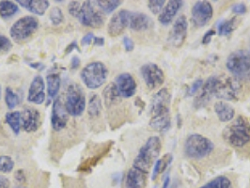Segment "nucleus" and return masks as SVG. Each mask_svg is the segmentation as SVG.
<instances>
[{
    "instance_id": "nucleus-1",
    "label": "nucleus",
    "mask_w": 250,
    "mask_h": 188,
    "mask_svg": "<svg viewBox=\"0 0 250 188\" xmlns=\"http://www.w3.org/2000/svg\"><path fill=\"white\" fill-rule=\"evenodd\" d=\"M162 149L160 138L152 136L147 139L135 157L125 179V188H145L152 166Z\"/></svg>"
},
{
    "instance_id": "nucleus-2",
    "label": "nucleus",
    "mask_w": 250,
    "mask_h": 188,
    "mask_svg": "<svg viewBox=\"0 0 250 188\" xmlns=\"http://www.w3.org/2000/svg\"><path fill=\"white\" fill-rule=\"evenodd\" d=\"M171 94L167 88L159 89L152 97L150 103V127L159 132H167L171 126L170 118Z\"/></svg>"
},
{
    "instance_id": "nucleus-3",
    "label": "nucleus",
    "mask_w": 250,
    "mask_h": 188,
    "mask_svg": "<svg viewBox=\"0 0 250 188\" xmlns=\"http://www.w3.org/2000/svg\"><path fill=\"white\" fill-rule=\"evenodd\" d=\"M68 12L87 27L99 28L104 24V13L95 8L91 1H72L68 6Z\"/></svg>"
},
{
    "instance_id": "nucleus-4",
    "label": "nucleus",
    "mask_w": 250,
    "mask_h": 188,
    "mask_svg": "<svg viewBox=\"0 0 250 188\" xmlns=\"http://www.w3.org/2000/svg\"><path fill=\"white\" fill-rule=\"evenodd\" d=\"M226 142L233 148L242 149L250 143V123L243 116L237 117L223 131Z\"/></svg>"
},
{
    "instance_id": "nucleus-5",
    "label": "nucleus",
    "mask_w": 250,
    "mask_h": 188,
    "mask_svg": "<svg viewBox=\"0 0 250 188\" xmlns=\"http://www.w3.org/2000/svg\"><path fill=\"white\" fill-rule=\"evenodd\" d=\"M213 149V141L200 134L189 135L184 144L185 155L193 160H200L209 156Z\"/></svg>"
},
{
    "instance_id": "nucleus-6",
    "label": "nucleus",
    "mask_w": 250,
    "mask_h": 188,
    "mask_svg": "<svg viewBox=\"0 0 250 188\" xmlns=\"http://www.w3.org/2000/svg\"><path fill=\"white\" fill-rule=\"evenodd\" d=\"M108 76L107 67L101 62L88 63L80 73V77L84 85L89 89H96L102 87Z\"/></svg>"
},
{
    "instance_id": "nucleus-7",
    "label": "nucleus",
    "mask_w": 250,
    "mask_h": 188,
    "mask_svg": "<svg viewBox=\"0 0 250 188\" xmlns=\"http://www.w3.org/2000/svg\"><path fill=\"white\" fill-rule=\"evenodd\" d=\"M39 20L34 16H24L18 19L10 29V36L16 43L25 42L37 31Z\"/></svg>"
},
{
    "instance_id": "nucleus-8",
    "label": "nucleus",
    "mask_w": 250,
    "mask_h": 188,
    "mask_svg": "<svg viewBox=\"0 0 250 188\" xmlns=\"http://www.w3.org/2000/svg\"><path fill=\"white\" fill-rule=\"evenodd\" d=\"M65 108L72 117H79L85 111L86 95L80 85L73 83L67 88Z\"/></svg>"
},
{
    "instance_id": "nucleus-9",
    "label": "nucleus",
    "mask_w": 250,
    "mask_h": 188,
    "mask_svg": "<svg viewBox=\"0 0 250 188\" xmlns=\"http://www.w3.org/2000/svg\"><path fill=\"white\" fill-rule=\"evenodd\" d=\"M226 67L236 78H243L250 74V52L247 50L233 51L226 60Z\"/></svg>"
},
{
    "instance_id": "nucleus-10",
    "label": "nucleus",
    "mask_w": 250,
    "mask_h": 188,
    "mask_svg": "<svg viewBox=\"0 0 250 188\" xmlns=\"http://www.w3.org/2000/svg\"><path fill=\"white\" fill-rule=\"evenodd\" d=\"M243 86L236 77H226L224 79L218 77L214 97L226 101L238 100Z\"/></svg>"
},
{
    "instance_id": "nucleus-11",
    "label": "nucleus",
    "mask_w": 250,
    "mask_h": 188,
    "mask_svg": "<svg viewBox=\"0 0 250 188\" xmlns=\"http://www.w3.org/2000/svg\"><path fill=\"white\" fill-rule=\"evenodd\" d=\"M140 74L150 89L161 87L165 82V75L162 69L155 63H146L141 66Z\"/></svg>"
},
{
    "instance_id": "nucleus-12",
    "label": "nucleus",
    "mask_w": 250,
    "mask_h": 188,
    "mask_svg": "<svg viewBox=\"0 0 250 188\" xmlns=\"http://www.w3.org/2000/svg\"><path fill=\"white\" fill-rule=\"evenodd\" d=\"M213 9L208 1H198L194 4L191 11V19L193 25L197 27H203L213 18Z\"/></svg>"
},
{
    "instance_id": "nucleus-13",
    "label": "nucleus",
    "mask_w": 250,
    "mask_h": 188,
    "mask_svg": "<svg viewBox=\"0 0 250 188\" xmlns=\"http://www.w3.org/2000/svg\"><path fill=\"white\" fill-rule=\"evenodd\" d=\"M188 22L186 15H180L174 22L169 32L168 42L175 48L184 45L188 37Z\"/></svg>"
},
{
    "instance_id": "nucleus-14",
    "label": "nucleus",
    "mask_w": 250,
    "mask_h": 188,
    "mask_svg": "<svg viewBox=\"0 0 250 188\" xmlns=\"http://www.w3.org/2000/svg\"><path fill=\"white\" fill-rule=\"evenodd\" d=\"M69 114L65 108L61 98H57L53 103L51 113V126L54 131L60 132L63 130L68 123Z\"/></svg>"
},
{
    "instance_id": "nucleus-15",
    "label": "nucleus",
    "mask_w": 250,
    "mask_h": 188,
    "mask_svg": "<svg viewBox=\"0 0 250 188\" xmlns=\"http://www.w3.org/2000/svg\"><path fill=\"white\" fill-rule=\"evenodd\" d=\"M218 76H210L202 85L200 94L194 100V107L197 109L206 106L215 94V86Z\"/></svg>"
},
{
    "instance_id": "nucleus-16",
    "label": "nucleus",
    "mask_w": 250,
    "mask_h": 188,
    "mask_svg": "<svg viewBox=\"0 0 250 188\" xmlns=\"http://www.w3.org/2000/svg\"><path fill=\"white\" fill-rule=\"evenodd\" d=\"M129 17L130 11L127 10H121L115 13L107 25V32L109 36L117 37L121 35L125 28L129 26Z\"/></svg>"
},
{
    "instance_id": "nucleus-17",
    "label": "nucleus",
    "mask_w": 250,
    "mask_h": 188,
    "mask_svg": "<svg viewBox=\"0 0 250 188\" xmlns=\"http://www.w3.org/2000/svg\"><path fill=\"white\" fill-rule=\"evenodd\" d=\"M41 113L33 106H25L21 113V125L26 133L36 132L41 126Z\"/></svg>"
},
{
    "instance_id": "nucleus-18",
    "label": "nucleus",
    "mask_w": 250,
    "mask_h": 188,
    "mask_svg": "<svg viewBox=\"0 0 250 188\" xmlns=\"http://www.w3.org/2000/svg\"><path fill=\"white\" fill-rule=\"evenodd\" d=\"M115 84L119 90L120 95L123 98H131L136 94L137 82L133 75L128 73L118 75L116 77Z\"/></svg>"
},
{
    "instance_id": "nucleus-19",
    "label": "nucleus",
    "mask_w": 250,
    "mask_h": 188,
    "mask_svg": "<svg viewBox=\"0 0 250 188\" xmlns=\"http://www.w3.org/2000/svg\"><path fill=\"white\" fill-rule=\"evenodd\" d=\"M44 88L45 84L43 78L41 75L35 76L28 88L27 101L36 104H42L45 100Z\"/></svg>"
},
{
    "instance_id": "nucleus-20",
    "label": "nucleus",
    "mask_w": 250,
    "mask_h": 188,
    "mask_svg": "<svg viewBox=\"0 0 250 188\" xmlns=\"http://www.w3.org/2000/svg\"><path fill=\"white\" fill-rule=\"evenodd\" d=\"M184 6V1L182 0H170L166 4L162 12L158 15V21L162 25H170L174 20L176 15L180 9Z\"/></svg>"
},
{
    "instance_id": "nucleus-21",
    "label": "nucleus",
    "mask_w": 250,
    "mask_h": 188,
    "mask_svg": "<svg viewBox=\"0 0 250 188\" xmlns=\"http://www.w3.org/2000/svg\"><path fill=\"white\" fill-rule=\"evenodd\" d=\"M153 26V21L149 15L139 12H130L129 26L132 30L141 32L146 31Z\"/></svg>"
},
{
    "instance_id": "nucleus-22",
    "label": "nucleus",
    "mask_w": 250,
    "mask_h": 188,
    "mask_svg": "<svg viewBox=\"0 0 250 188\" xmlns=\"http://www.w3.org/2000/svg\"><path fill=\"white\" fill-rule=\"evenodd\" d=\"M214 112L221 123H229L235 118V110L232 105L224 101H218L213 105Z\"/></svg>"
},
{
    "instance_id": "nucleus-23",
    "label": "nucleus",
    "mask_w": 250,
    "mask_h": 188,
    "mask_svg": "<svg viewBox=\"0 0 250 188\" xmlns=\"http://www.w3.org/2000/svg\"><path fill=\"white\" fill-rule=\"evenodd\" d=\"M17 3L28 12L40 16H42L50 6L47 0H18Z\"/></svg>"
},
{
    "instance_id": "nucleus-24",
    "label": "nucleus",
    "mask_w": 250,
    "mask_h": 188,
    "mask_svg": "<svg viewBox=\"0 0 250 188\" xmlns=\"http://www.w3.org/2000/svg\"><path fill=\"white\" fill-rule=\"evenodd\" d=\"M112 144L113 142H108L107 144H105L104 146V148L98 153H95L93 156L89 157L86 161L80 164V166L78 167V170L79 171H89L93 167H95L97 164L99 163V161L103 159L104 156H105V154L110 150Z\"/></svg>"
},
{
    "instance_id": "nucleus-25",
    "label": "nucleus",
    "mask_w": 250,
    "mask_h": 188,
    "mask_svg": "<svg viewBox=\"0 0 250 188\" xmlns=\"http://www.w3.org/2000/svg\"><path fill=\"white\" fill-rule=\"evenodd\" d=\"M173 161V155L171 153L164 154L160 159H157L152 168L151 180L155 181L158 176L162 174L163 172L167 168V167Z\"/></svg>"
},
{
    "instance_id": "nucleus-26",
    "label": "nucleus",
    "mask_w": 250,
    "mask_h": 188,
    "mask_svg": "<svg viewBox=\"0 0 250 188\" xmlns=\"http://www.w3.org/2000/svg\"><path fill=\"white\" fill-rule=\"evenodd\" d=\"M103 96H104V100L105 103V105L107 107L112 106L115 104L120 102L121 98H122V96L120 95L119 90H118L115 83H110L105 87V88L103 91Z\"/></svg>"
},
{
    "instance_id": "nucleus-27",
    "label": "nucleus",
    "mask_w": 250,
    "mask_h": 188,
    "mask_svg": "<svg viewBox=\"0 0 250 188\" xmlns=\"http://www.w3.org/2000/svg\"><path fill=\"white\" fill-rule=\"evenodd\" d=\"M46 82H47L48 97L49 99H53L58 95L61 88V85H62L61 75L57 73L49 74L46 76Z\"/></svg>"
},
{
    "instance_id": "nucleus-28",
    "label": "nucleus",
    "mask_w": 250,
    "mask_h": 188,
    "mask_svg": "<svg viewBox=\"0 0 250 188\" xmlns=\"http://www.w3.org/2000/svg\"><path fill=\"white\" fill-rule=\"evenodd\" d=\"M19 12L17 4L12 1H0V17L4 20L10 19Z\"/></svg>"
},
{
    "instance_id": "nucleus-29",
    "label": "nucleus",
    "mask_w": 250,
    "mask_h": 188,
    "mask_svg": "<svg viewBox=\"0 0 250 188\" xmlns=\"http://www.w3.org/2000/svg\"><path fill=\"white\" fill-rule=\"evenodd\" d=\"M237 25V17H232L229 20H222L217 26L218 34L221 36H229L235 30Z\"/></svg>"
},
{
    "instance_id": "nucleus-30",
    "label": "nucleus",
    "mask_w": 250,
    "mask_h": 188,
    "mask_svg": "<svg viewBox=\"0 0 250 188\" xmlns=\"http://www.w3.org/2000/svg\"><path fill=\"white\" fill-rule=\"evenodd\" d=\"M5 121L12 128L15 135H19L21 130V113L19 111L8 112L5 115Z\"/></svg>"
},
{
    "instance_id": "nucleus-31",
    "label": "nucleus",
    "mask_w": 250,
    "mask_h": 188,
    "mask_svg": "<svg viewBox=\"0 0 250 188\" xmlns=\"http://www.w3.org/2000/svg\"><path fill=\"white\" fill-rule=\"evenodd\" d=\"M199 188H233V186L229 178L221 175L215 177L214 179Z\"/></svg>"
},
{
    "instance_id": "nucleus-32",
    "label": "nucleus",
    "mask_w": 250,
    "mask_h": 188,
    "mask_svg": "<svg viewBox=\"0 0 250 188\" xmlns=\"http://www.w3.org/2000/svg\"><path fill=\"white\" fill-rule=\"evenodd\" d=\"M95 3H96L95 5L98 7V9L102 13L109 14V13L115 12L123 4V1H120V0H105V1L98 0V1H95Z\"/></svg>"
},
{
    "instance_id": "nucleus-33",
    "label": "nucleus",
    "mask_w": 250,
    "mask_h": 188,
    "mask_svg": "<svg viewBox=\"0 0 250 188\" xmlns=\"http://www.w3.org/2000/svg\"><path fill=\"white\" fill-rule=\"evenodd\" d=\"M103 109V104L100 96L97 94H92L88 102V113L89 117L96 118L100 115Z\"/></svg>"
},
{
    "instance_id": "nucleus-34",
    "label": "nucleus",
    "mask_w": 250,
    "mask_h": 188,
    "mask_svg": "<svg viewBox=\"0 0 250 188\" xmlns=\"http://www.w3.org/2000/svg\"><path fill=\"white\" fill-rule=\"evenodd\" d=\"M19 96L13 91L10 87L6 88L5 90V103L9 109H13L19 104Z\"/></svg>"
},
{
    "instance_id": "nucleus-35",
    "label": "nucleus",
    "mask_w": 250,
    "mask_h": 188,
    "mask_svg": "<svg viewBox=\"0 0 250 188\" xmlns=\"http://www.w3.org/2000/svg\"><path fill=\"white\" fill-rule=\"evenodd\" d=\"M14 161L7 155L0 156V173H10L14 168Z\"/></svg>"
},
{
    "instance_id": "nucleus-36",
    "label": "nucleus",
    "mask_w": 250,
    "mask_h": 188,
    "mask_svg": "<svg viewBox=\"0 0 250 188\" xmlns=\"http://www.w3.org/2000/svg\"><path fill=\"white\" fill-rule=\"evenodd\" d=\"M49 18H50V21L53 25H61L63 22V19H64V15H63L62 9H60L59 7L52 8L50 13H49Z\"/></svg>"
},
{
    "instance_id": "nucleus-37",
    "label": "nucleus",
    "mask_w": 250,
    "mask_h": 188,
    "mask_svg": "<svg viewBox=\"0 0 250 188\" xmlns=\"http://www.w3.org/2000/svg\"><path fill=\"white\" fill-rule=\"evenodd\" d=\"M165 4V0H150L148 1V8L153 14H158L162 12Z\"/></svg>"
},
{
    "instance_id": "nucleus-38",
    "label": "nucleus",
    "mask_w": 250,
    "mask_h": 188,
    "mask_svg": "<svg viewBox=\"0 0 250 188\" xmlns=\"http://www.w3.org/2000/svg\"><path fill=\"white\" fill-rule=\"evenodd\" d=\"M12 47H13L12 41L9 38L0 34V55L8 53L12 49Z\"/></svg>"
},
{
    "instance_id": "nucleus-39",
    "label": "nucleus",
    "mask_w": 250,
    "mask_h": 188,
    "mask_svg": "<svg viewBox=\"0 0 250 188\" xmlns=\"http://www.w3.org/2000/svg\"><path fill=\"white\" fill-rule=\"evenodd\" d=\"M203 80L201 78L199 79H196L190 87H188V90H187V97H190V96H193L195 95L200 89L202 88V85H203Z\"/></svg>"
},
{
    "instance_id": "nucleus-40",
    "label": "nucleus",
    "mask_w": 250,
    "mask_h": 188,
    "mask_svg": "<svg viewBox=\"0 0 250 188\" xmlns=\"http://www.w3.org/2000/svg\"><path fill=\"white\" fill-rule=\"evenodd\" d=\"M232 12L237 14V15H242V14H245L248 11V8L246 6L245 3H238L232 6Z\"/></svg>"
},
{
    "instance_id": "nucleus-41",
    "label": "nucleus",
    "mask_w": 250,
    "mask_h": 188,
    "mask_svg": "<svg viewBox=\"0 0 250 188\" xmlns=\"http://www.w3.org/2000/svg\"><path fill=\"white\" fill-rule=\"evenodd\" d=\"M14 178H15L16 182H17L18 184H20V186H23L24 184H25V182H26V177H25V172H24V170H22V169H18V170L15 172Z\"/></svg>"
},
{
    "instance_id": "nucleus-42",
    "label": "nucleus",
    "mask_w": 250,
    "mask_h": 188,
    "mask_svg": "<svg viewBox=\"0 0 250 188\" xmlns=\"http://www.w3.org/2000/svg\"><path fill=\"white\" fill-rule=\"evenodd\" d=\"M123 42H124L125 50L127 51V52H131V51L134 50L135 43H134V42H133V40L131 38L125 36L124 38V40H123Z\"/></svg>"
},
{
    "instance_id": "nucleus-43",
    "label": "nucleus",
    "mask_w": 250,
    "mask_h": 188,
    "mask_svg": "<svg viewBox=\"0 0 250 188\" xmlns=\"http://www.w3.org/2000/svg\"><path fill=\"white\" fill-rule=\"evenodd\" d=\"M214 34H215V30H213V29L208 30V31L204 34L203 38H202V43H203V44H208V43H210L211 41H212V38L214 36Z\"/></svg>"
},
{
    "instance_id": "nucleus-44",
    "label": "nucleus",
    "mask_w": 250,
    "mask_h": 188,
    "mask_svg": "<svg viewBox=\"0 0 250 188\" xmlns=\"http://www.w3.org/2000/svg\"><path fill=\"white\" fill-rule=\"evenodd\" d=\"M94 36H93V33H87L84 37L82 38L81 40V45L82 46H85V45H88L91 43V42L93 41Z\"/></svg>"
},
{
    "instance_id": "nucleus-45",
    "label": "nucleus",
    "mask_w": 250,
    "mask_h": 188,
    "mask_svg": "<svg viewBox=\"0 0 250 188\" xmlns=\"http://www.w3.org/2000/svg\"><path fill=\"white\" fill-rule=\"evenodd\" d=\"M11 188L10 180L5 176L0 175V188Z\"/></svg>"
},
{
    "instance_id": "nucleus-46",
    "label": "nucleus",
    "mask_w": 250,
    "mask_h": 188,
    "mask_svg": "<svg viewBox=\"0 0 250 188\" xmlns=\"http://www.w3.org/2000/svg\"><path fill=\"white\" fill-rule=\"evenodd\" d=\"M79 66H80V59L78 57L75 56L72 59V61H71V69L72 70H76V69L79 68Z\"/></svg>"
},
{
    "instance_id": "nucleus-47",
    "label": "nucleus",
    "mask_w": 250,
    "mask_h": 188,
    "mask_svg": "<svg viewBox=\"0 0 250 188\" xmlns=\"http://www.w3.org/2000/svg\"><path fill=\"white\" fill-rule=\"evenodd\" d=\"M75 49L79 51L77 42H76L75 41H74V42H72L67 46V48H66V50H65V54H70L71 52H73Z\"/></svg>"
},
{
    "instance_id": "nucleus-48",
    "label": "nucleus",
    "mask_w": 250,
    "mask_h": 188,
    "mask_svg": "<svg viewBox=\"0 0 250 188\" xmlns=\"http://www.w3.org/2000/svg\"><path fill=\"white\" fill-rule=\"evenodd\" d=\"M29 65H30V67H32L33 69H35V70H37V71H42L44 68H45V66L42 64V63H29Z\"/></svg>"
},
{
    "instance_id": "nucleus-49",
    "label": "nucleus",
    "mask_w": 250,
    "mask_h": 188,
    "mask_svg": "<svg viewBox=\"0 0 250 188\" xmlns=\"http://www.w3.org/2000/svg\"><path fill=\"white\" fill-rule=\"evenodd\" d=\"M93 43H94V45H97V46H104V39L102 37H94Z\"/></svg>"
},
{
    "instance_id": "nucleus-50",
    "label": "nucleus",
    "mask_w": 250,
    "mask_h": 188,
    "mask_svg": "<svg viewBox=\"0 0 250 188\" xmlns=\"http://www.w3.org/2000/svg\"><path fill=\"white\" fill-rule=\"evenodd\" d=\"M169 182H170V178H169V176H167V178H166V179H165V181H164L162 188H168Z\"/></svg>"
},
{
    "instance_id": "nucleus-51",
    "label": "nucleus",
    "mask_w": 250,
    "mask_h": 188,
    "mask_svg": "<svg viewBox=\"0 0 250 188\" xmlns=\"http://www.w3.org/2000/svg\"><path fill=\"white\" fill-rule=\"evenodd\" d=\"M14 188H26L24 186H18V187H15Z\"/></svg>"
},
{
    "instance_id": "nucleus-52",
    "label": "nucleus",
    "mask_w": 250,
    "mask_h": 188,
    "mask_svg": "<svg viewBox=\"0 0 250 188\" xmlns=\"http://www.w3.org/2000/svg\"><path fill=\"white\" fill-rule=\"evenodd\" d=\"M0 98H1V87H0Z\"/></svg>"
}]
</instances>
